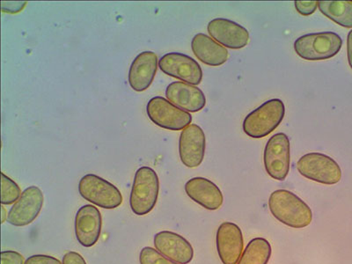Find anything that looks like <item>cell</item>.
Segmentation results:
<instances>
[{
  "label": "cell",
  "mask_w": 352,
  "mask_h": 264,
  "mask_svg": "<svg viewBox=\"0 0 352 264\" xmlns=\"http://www.w3.org/2000/svg\"><path fill=\"white\" fill-rule=\"evenodd\" d=\"M269 208L276 220L289 228H305L312 223V210L291 191L278 190L270 194Z\"/></svg>",
  "instance_id": "1"
},
{
  "label": "cell",
  "mask_w": 352,
  "mask_h": 264,
  "mask_svg": "<svg viewBox=\"0 0 352 264\" xmlns=\"http://www.w3.org/2000/svg\"><path fill=\"white\" fill-rule=\"evenodd\" d=\"M285 115V107L283 100H267L245 118L242 129L250 138L256 140L265 138L280 125Z\"/></svg>",
  "instance_id": "2"
},
{
  "label": "cell",
  "mask_w": 352,
  "mask_h": 264,
  "mask_svg": "<svg viewBox=\"0 0 352 264\" xmlns=\"http://www.w3.org/2000/svg\"><path fill=\"white\" fill-rule=\"evenodd\" d=\"M160 191L158 175L149 166H141L135 174L130 206L138 216L148 214L156 206Z\"/></svg>",
  "instance_id": "3"
},
{
  "label": "cell",
  "mask_w": 352,
  "mask_h": 264,
  "mask_svg": "<svg viewBox=\"0 0 352 264\" xmlns=\"http://www.w3.org/2000/svg\"><path fill=\"white\" fill-rule=\"evenodd\" d=\"M342 46L341 36L330 31L305 34L294 42L295 52L307 61L327 60L334 58L340 52Z\"/></svg>",
  "instance_id": "4"
},
{
  "label": "cell",
  "mask_w": 352,
  "mask_h": 264,
  "mask_svg": "<svg viewBox=\"0 0 352 264\" xmlns=\"http://www.w3.org/2000/svg\"><path fill=\"white\" fill-rule=\"evenodd\" d=\"M78 193L88 202L107 210L118 208L124 200L121 191L114 184L93 174L80 179Z\"/></svg>",
  "instance_id": "5"
},
{
  "label": "cell",
  "mask_w": 352,
  "mask_h": 264,
  "mask_svg": "<svg viewBox=\"0 0 352 264\" xmlns=\"http://www.w3.org/2000/svg\"><path fill=\"white\" fill-rule=\"evenodd\" d=\"M298 172L318 184L334 185L342 178L340 166L331 157L320 153L305 154L297 162Z\"/></svg>",
  "instance_id": "6"
},
{
  "label": "cell",
  "mask_w": 352,
  "mask_h": 264,
  "mask_svg": "<svg viewBox=\"0 0 352 264\" xmlns=\"http://www.w3.org/2000/svg\"><path fill=\"white\" fill-rule=\"evenodd\" d=\"M146 114L154 124L168 131H184L192 122L190 113L178 108L162 96H155L149 100Z\"/></svg>",
  "instance_id": "7"
},
{
  "label": "cell",
  "mask_w": 352,
  "mask_h": 264,
  "mask_svg": "<svg viewBox=\"0 0 352 264\" xmlns=\"http://www.w3.org/2000/svg\"><path fill=\"white\" fill-rule=\"evenodd\" d=\"M263 162L270 177L285 180L291 166V144L287 135L279 132L270 138L264 148Z\"/></svg>",
  "instance_id": "8"
},
{
  "label": "cell",
  "mask_w": 352,
  "mask_h": 264,
  "mask_svg": "<svg viewBox=\"0 0 352 264\" xmlns=\"http://www.w3.org/2000/svg\"><path fill=\"white\" fill-rule=\"evenodd\" d=\"M160 71L182 82L197 86L203 80V70L197 61L180 52H169L159 60Z\"/></svg>",
  "instance_id": "9"
},
{
  "label": "cell",
  "mask_w": 352,
  "mask_h": 264,
  "mask_svg": "<svg viewBox=\"0 0 352 264\" xmlns=\"http://www.w3.org/2000/svg\"><path fill=\"white\" fill-rule=\"evenodd\" d=\"M206 149V138L203 129L191 124L182 131L179 138V155L187 168H197L203 162Z\"/></svg>",
  "instance_id": "10"
},
{
  "label": "cell",
  "mask_w": 352,
  "mask_h": 264,
  "mask_svg": "<svg viewBox=\"0 0 352 264\" xmlns=\"http://www.w3.org/2000/svg\"><path fill=\"white\" fill-rule=\"evenodd\" d=\"M43 193L38 187L30 186L22 192L8 212V221L14 226L31 224L38 217L43 206Z\"/></svg>",
  "instance_id": "11"
},
{
  "label": "cell",
  "mask_w": 352,
  "mask_h": 264,
  "mask_svg": "<svg viewBox=\"0 0 352 264\" xmlns=\"http://www.w3.org/2000/svg\"><path fill=\"white\" fill-rule=\"evenodd\" d=\"M207 31L213 40L225 48L241 50L250 43V33L241 25L225 18H216L209 22Z\"/></svg>",
  "instance_id": "12"
},
{
  "label": "cell",
  "mask_w": 352,
  "mask_h": 264,
  "mask_svg": "<svg viewBox=\"0 0 352 264\" xmlns=\"http://www.w3.org/2000/svg\"><path fill=\"white\" fill-rule=\"evenodd\" d=\"M216 245L223 264H238L244 247L241 228L234 223H222L217 231Z\"/></svg>",
  "instance_id": "13"
},
{
  "label": "cell",
  "mask_w": 352,
  "mask_h": 264,
  "mask_svg": "<svg viewBox=\"0 0 352 264\" xmlns=\"http://www.w3.org/2000/svg\"><path fill=\"white\" fill-rule=\"evenodd\" d=\"M102 219L100 210L92 204L78 209L75 218V234L78 243L85 248L94 246L102 232Z\"/></svg>",
  "instance_id": "14"
},
{
  "label": "cell",
  "mask_w": 352,
  "mask_h": 264,
  "mask_svg": "<svg viewBox=\"0 0 352 264\" xmlns=\"http://www.w3.org/2000/svg\"><path fill=\"white\" fill-rule=\"evenodd\" d=\"M159 67V58L155 52H143L132 61L129 69L128 82L136 92L148 89L155 78Z\"/></svg>",
  "instance_id": "15"
},
{
  "label": "cell",
  "mask_w": 352,
  "mask_h": 264,
  "mask_svg": "<svg viewBox=\"0 0 352 264\" xmlns=\"http://www.w3.org/2000/svg\"><path fill=\"white\" fill-rule=\"evenodd\" d=\"M154 246L166 258L179 264L190 263L194 257L193 248L190 242L175 232H158L154 236Z\"/></svg>",
  "instance_id": "16"
},
{
  "label": "cell",
  "mask_w": 352,
  "mask_h": 264,
  "mask_svg": "<svg viewBox=\"0 0 352 264\" xmlns=\"http://www.w3.org/2000/svg\"><path fill=\"white\" fill-rule=\"evenodd\" d=\"M166 97L173 104L188 113H197L206 105L203 91L193 85L174 81L166 89Z\"/></svg>",
  "instance_id": "17"
},
{
  "label": "cell",
  "mask_w": 352,
  "mask_h": 264,
  "mask_svg": "<svg viewBox=\"0 0 352 264\" xmlns=\"http://www.w3.org/2000/svg\"><path fill=\"white\" fill-rule=\"evenodd\" d=\"M185 192L195 203L209 210H219L224 197L214 182L204 177H195L186 182Z\"/></svg>",
  "instance_id": "18"
},
{
  "label": "cell",
  "mask_w": 352,
  "mask_h": 264,
  "mask_svg": "<svg viewBox=\"0 0 352 264\" xmlns=\"http://www.w3.org/2000/svg\"><path fill=\"white\" fill-rule=\"evenodd\" d=\"M191 50L198 60L213 67L228 60V50L206 34L198 33L193 37Z\"/></svg>",
  "instance_id": "19"
},
{
  "label": "cell",
  "mask_w": 352,
  "mask_h": 264,
  "mask_svg": "<svg viewBox=\"0 0 352 264\" xmlns=\"http://www.w3.org/2000/svg\"><path fill=\"white\" fill-rule=\"evenodd\" d=\"M319 10L340 26L352 28V2L319 1Z\"/></svg>",
  "instance_id": "20"
},
{
  "label": "cell",
  "mask_w": 352,
  "mask_h": 264,
  "mask_svg": "<svg viewBox=\"0 0 352 264\" xmlns=\"http://www.w3.org/2000/svg\"><path fill=\"white\" fill-rule=\"evenodd\" d=\"M272 256V246L263 238L253 239L241 254L238 264H268Z\"/></svg>",
  "instance_id": "21"
},
{
  "label": "cell",
  "mask_w": 352,
  "mask_h": 264,
  "mask_svg": "<svg viewBox=\"0 0 352 264\" xmlns=\"http://www.w3.org/2000/svg\"><path fill=\"white\" fill-rule=\"evenodd\" d=\"M19 185L10 177L1 173V204L3 206L15 204L21 196Z\"/></svg>",
  "instance_id": "22"
},
{
  "label": "cell",
  "mask_w": 352,
  "mask_h": 264,
  "mask_svg": "<svg viewBox=\"0 0 352 264\" xmlns=\"http://www.w3.org/2000/svg\"><path fill=\"white\" fill-rule=\"evenodd\" d=\"M140 264H179L160 254L153 248L146 247L141 250L140 254Z\"/></svg>",
  "instance_id": "23"
},
{
  "label": "cell",
  "mask_w": 352,
  "mask_h": 264,
  "mask_svg": "<svg viewBox=\"0 0 352 264\" xmlns=\"http://www.w3.org/2000/svg\"><path fill=\"white\" fill-rule=\"evenodd\" d=\"M295 8L303 16H309L318 8V1H295Z\"/></svg>",
  "instance_id": "24"
},
{
  "label": "cell",
  "mask_w": 352,
  "mask_h": 264,
  "mask_svg": "<svg viewBox=\"0 0 352 264\" xmlns=\"http://www.w3.org/2000/svg\"><path fill=\"white\" fill-rule=\"evenodd\" d=\"M27 4V1H2L1 10L6 14H15L23 10Z\"/></svg>",
  "instance_id": "25"
},
{
  "label": "cell",
  "mask_w": 352,
  "mask_h": 264,
  "mask_svg": "<svg viewBox=\"0 0 352 264\" xmlns=\"http://www.w3.org/2000/svg\"><path fill=\"white\" fill-rule=\"evenodd\" d=\"M1 264H25L24 257L15 251H2Z\"/></svg>",
  "instance_id": "26"
},
{
  "label": "cell",
  "mask_w": 352,
  "mask_h": 264,
  "mask_svg": "<svg viewBox=\"0 0 352 264\" xmlns=\"http://www.w3.org/2000/svg\"><path fill=\"white\" fill-rule=\"evenodd\" d=\"M25 264H63L60 261L55 257L45 256V254H36L28 257L25 261Z\"/></svg>",
  "instance_id": "27"
},
{
  "label": "cell",
  "mask_w": 352,
  "mask_h": 264,
  "mask_svg": "<svg viewBox=\"0 0 352 264\" xmlns=\"http://www.w3.org/2000/svg\"><path fill=\"white\" fill-rule=\"evenodd\" d=\"M63 264H87V263L80 254L71 251L65 254Z\"/></svg>",
  "instance_id": "28"
},
{
  "label": "cell",
  "mask_w": 352,
  "mask_h": 264,
  "mask_svg": "<svg viewBox=\"0 0 352 264\" xmlns=\"http://www.w3.org/2000/svg\"><path fill=\"white\" fill-rule=\"evenodd\" d=\"M347 56L349 65L352 70V30L349 32L347 36Z\"/></svg>",
  "instance_id": "29"
},
{
  "label": "cell",
  "mask_w": 352,
  "mask_h": 264,
  "mask_svg": "<svg viewBox=\"0 0 352 264\" xmlns=\"http://www.w3.org/2000/svg\"><path fill=\"white\" fill-rule=\"evenodd\" d=\"M8 219V210H6L4 206H1V222L5 223Z\"/></svg>",
  "instance_id": "30"
}]
</instances>
